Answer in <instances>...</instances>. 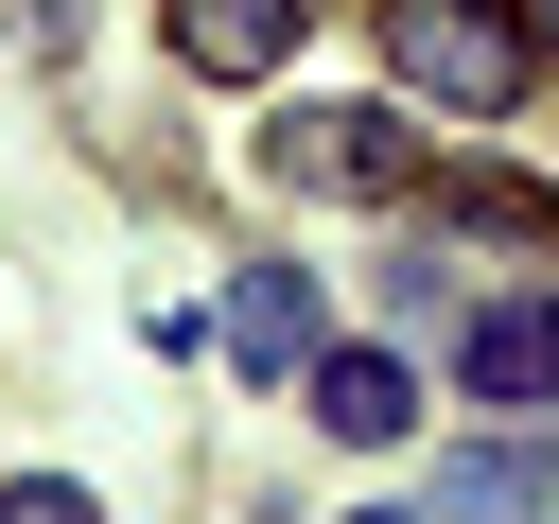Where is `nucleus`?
Listing matches in <instances>:
<instances>
[{"label": "nucleus", "mask_w": 559, "mask_h": 524, "mask_svg": "<svg viewBox=\"0 0 559 524\" xmlns=\"http://www.w3.org/2000/svg\"><path fill=\"white\" fill-rule=\"evenodd\" d=\"M384 52H402V87L437 122H507L524 70H542V17H507V0H384Z\"/></svg>", "instance_id": "nucleus-1"}, {"label": "nucleus", "mask_w": 559, "mask_h": 524, "mask_svg": "<svg viewBox=\"0 0 559 524\" xmlns=\"http://www.w3.org/2000/svg\"><path fill=\"white\" fill-rule=\"evenodd\" d=\"M559 454H419V507H542Z\"/></svg>", "instance_id": "nucleus-7"}, {"label": "nucleus", "mask_w": 559, "mask_h": 524, "mask_svg": "<svg viewBox=\"0 0 559 524\" xmlns=\"http://www.w3.org/2000/svg\"><path fill=\"white\" fill-rule=\"evenodd\" d=\"M542 52H559V0H542Z\"/></svg>", "instance_id": "nucleus-8"}, {"label": "nucleus", "mask_w": 559, "mask_h": 524, "mask_svg": "<svg viewBox=\"0 0 559 524\" xmlns=\"http://www.w3.org/2000/svg\"><path fill=\"white\" fill-rule=\"evenodd\" d=\"M314 419H332L349 454H402V437H419V367H402V349H314Z\"/></svg>", "instance_id": "nucleus-6"}, {"label": "nucleus", "mask_w": 559, "mask_h": 524, "mask_svg": "<svg viewBox=\"0 0 559 524\" xmlns=\"http://www.w3.org/2000/svg\"><path fill=\"white\" fill-rule=\"evenodd\" d=\"M157 35H175V70H210V87H262V70L314 35V0H157Z\"/></svg>", "instance_id": "nucleus-4"}, {"label": "nucleus", "mask_w": 559, "mask_h": 524, "mask_svg": "<svg viewBox=\"0 0 559 524\" xmlns=\"http://www.w3.org/2000/svg\"><path fill=\"white\" fill-rule=\"evenodd\" d=\"M314 349H332V332H314V279H297V262H245V279H227V367L314 384Z\"/></svg>", "instance_id": "nucleus-5"}, {"label": "nucleus", "mask_w": 559, "mask_h": 524, "mask_svg": "<svg viewBox=\"0 0 559 524\" xmlns=\"http://www.w3.org/2000/svg\"><path fill=\"white\" fill-rule=\"evenodd\" d=\"M454 384H472L489 419H559V297H524V314H472V332H454Z\"/></svg>", "instance_id": "nucleus-3"}, {"label": "nucleus", "mask_w": 559, "mask_h": 524, "mask_svg": "<svg viewBox=\"0 0 559 524\" xmlns=\"http://www.w3.org/2000/svg\"><path fill=\"white\" fill-rule=\"evenodd\" d=\"M262 175L280 192H419V122H384V105H280L262 122Z\"/></svg>", "instance_id": "nucleus-2"}]
</instances>
